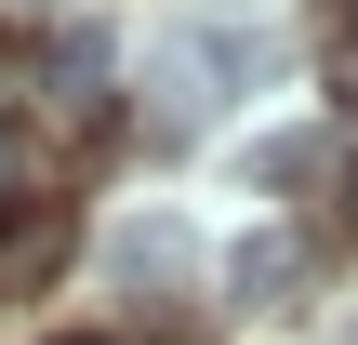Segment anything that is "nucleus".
Wrapping results in <instances>:
<instances>
[{"label":"nucleus","instance_id":"423d86ee","mask_svg":"<svg viewBox=\"0 0 358 345\" xmlns=\"http://www.w3.org/2000/svg\"><path fill=\"white\" fill-rule=\"evenodd\" d=\"M319 80H332V106H358V13L332 27V53H319Z\"/></svg>","mask_w":358,"mask_h":345},{"label":"nucleus","instance_id":"39448f33","mask_svg":"<svg viewBox=\"0 0 358 345\" xmlns=\"http://www.w3.org/2000/svg\"><path fill=\"white\" fill-rule=\"evenodd\" d=\"M306 173H319V133H266L252 146V186H306Z\"/></svg>","mask_w":358,"mask_h":345},{"label":"nucleus","instance_id":"7ed1b4c3","mask_svg":"<svg viewBox=\"0 0 358 345\" xmlns=\"http://www.w3.org/2000/svg\"><path fill=\"white\" fill-rule=\"evenodd\" d=\"M226 293H239L252 319H279V306L306 293V239H279V226H266V239H239V253H226Z\"/></svg>","mask_w":358,"mask_h":345},{"label":"nucleus","instance_id":"0eeeda50","mask_svg":"<svg viewBox=\"0 0 358 345\" xmlns=\"http://www.w3.org/2000/svg\"><path fill=\"white\" fill-rule=\"evenodd\" d=\"M27 80H40V53H27V40H13V27H0V106H13V93H27Z\"/></svg>","mask_w":358,"mask_h":345},{"label":"nucleus","instance_id":"f257e3e1","mask_svg":"<svg viewBox=\"0 0 358 345\" xmlns=\"http://www.w3.org/2000/svg\"><path fill=\"white\" fill-rule=\"evenodd\" d=\"M66 253H80V213H66V199H13V213H0V293L53 279Z\"/></svg>","mask_w":358,"mask_h":345},{"label":"nucleus","instance_id":"6e6552de","mask_svg":"<svg viewBox=\"0 0 358 345\" xmlns=\"http://www.w3.org/2000/svg\"><path fill=\"white\" fill-rule=\"evenodd\" d=\"M332 226L358 239V160H332Z\"/></svg>","mask_w":358,"mask_h":345},{"label":"nucleus","instance_id":"20e7f679","mask_svg":"<svg viewBox=\"0 0 358 345\" xmlns=\"http://www.w3.org/2000/svg\"><path fill=\"white\" fill-rule=\"evenodd\" d=\"M53 106H106V27H66L53 40Z\"/></svg>","mask_w":358,"mask_h":345},{"label":"nucleus","instance_id":"f03ea898","mask_svg":"<svg viewBox=\"0 0 358 345\" xmlns=\"http://www.w3.org/2000/svg\"><path fill=\"white\" fill-rule=\"evenodd\" d=\"M120 279H133V293H186V279H199V239H186L173 213H133V226H120Z\"/></svg>","mask_w":358,"mask_h":345},{"label":"nucleus","instance_id":"9d476101","mask_svg":"<svg viewBox=\"0 0 358 345\" xmlns=\"http://www.w3.org/2000/svg\"><path fill=\"white\" fill-rule=\"evenodd\" d=\"M146 345H199V332H146Z\"/></svg>","mask_w":358,"mask_h":345},{"label":"nucleus","instance_id":"1a4fd4ad","mask_svg":"<svg viewBox=\"0 0 358 345\" xmlns=\"http://www.w3.org/2000/svg\"><path fill=\"white\" fill-rule=\"evenodd\" d=\"M13 199H27V173H13V146H0V213H13Z\"/></svg>","mask_w":358,"mask_h":345}]
</instances>
